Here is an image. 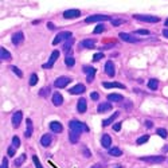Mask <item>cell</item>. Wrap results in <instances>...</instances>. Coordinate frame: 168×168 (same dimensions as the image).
Masks as SVG:
<instances>
[{
	"instance_id": "cb8c5ba5",
	"label": "cell",
	"mask_w": 168,
	"mask_h": 168,
	"mask_svg": "<svg viewBox=\"0 0 168 168\" xmlns=\"http://www.w3.org/2000/svg\"><path fill=\"white\" fill-rule=\"evenodd\" d=\"M53 104H54L55 106H61L63 104V97L59 92H55V93L53 94Z\"/></svg>"
},
{
	"instance_id": "8d00e7d4",
	"label": "cell",
	"mask_w": 168,
	"mask_h": 168,
	"mask_svg": "<svg viewBox=\"0 0 168 168\" xmlns=\"http://www.w3.org/2000/svg\"><path fill=\"white\" fill-rule=\"evenodd\" d=\"M10 69H11V70H12V73H14V74H16V75H18V77H19V78H23V71L20 70L19 67H16V66H11V67H10Z\"/></svg>"
},
{
	"instance_id": "d590c367",
	"label": "cell",
	"mask_w": 168,
	"mask_h": 168,
	"mask_svg": "<svg viewBox=\"0 0 168 168\" xmlns=\"http://www.w3.org/2000/svg\"><path fill=\"white\" fill-rule=\"evenodd\" d=\"M156 135H159L161 139H167L168 132H167V129H164V128H157L156 129Z\"/></svg>"
},
{
	"instance_id": "816d5d0a",
	"label": "cell",
	"mask_w": 168,
	"mask_h": 168,
	"mask_svg": "<svg viewBox=\"0 0 168 168\" xmlns=\"http://www.w3.org/2000/svg\"><path fill=\"white\" fill-rule=\"evenodd\" d=\"M47 27L50 28V30H54V28H55V26H54V24H53V23H47Z\"/></svg>"
},
{
	"instance_id": "3957f363",
	"label": "cell",
	"mask_w": 168,
	"mask_h": 168,
	"mask_svg": "<svg viewBox=\"0 0 168 168\" xmlns=\"http://www.w3.org/2000/svg\"><path fill=\"white\" fill-rule=\"evenodd\" d=\"M70 38H73V34H71V31H61L59 34H57V36L54 38V40H53V44H58V43L61 42H66V40H69Z\"/></svg>"
},
{
	"instance_id": "d4e9b609",
	"label": "cell",
	"mask_w": 168,
	"mask_h": 168,
	"mask_svg": "<svg viewBox=\"0 0 168 168\" xmlns=\"http://www.w3.org/2000/svg\"><path fill=\"white\" fill-rule=\"evenodd\" d=\"M102 86L105 89H112V87H117V89H125V85H122L120 82H104Z\"/></svg>"
},
{
	"instance_id": "52a82bcc",
	"label": "cell",
	"mask_w": 168,
	"mask_h": 168,
	"mask_svg": "<svg viewBox=\"0 0 168 168\" xmlns=\"http://www.w3.org/2000/svg\"><path fill=\"white\" fill-rule=\"evenodd\" d=\"M59 53L58 50H54L53 53H51V55H50V58H48V61H47L44 65H43V69H51V67L54 66V63L57 62V59H59Z\"/></svg>"
},
{
	"instance_id": "f907efd6",
	"label": "cell",
	"mask_w": 168,
	"mask_h": 168,
	"mask_svg": "<svg viewBox=\"0 0 168 168\" xmlns=\"http://www.w3.org/2000/svg\"><path fill=\"white\" fill-rule=\"evenodd\" d=\"M163 35H164L165 38L168 39V28H164V30H163Z\"/></svg>"
},
{
	"instance_id": "8992f818",
	"label": "cell",
	"mask_w": 168,
	"mask_h": 168,
	"mask_svg": "<svg viewBox=\"0 0 168 168\" xmlns=\"http://www.w3.org/2000/svg\"><path fill=\"white\" fill-rule=\"evenodd\" d=\"M73 79L70 77H66V75H62V77H58V78L54 81V86L57 89H63V87H66L69 83L71 82Z\"/></svg>"
},
{
	"instance_id": "4fadbf2b",
	"label": "cell",
	"mask_w": 168,
	"mask_h": 168,
	"mask_svg": "<svg viewBox=\"0 0 168 168\" xmlns=\"http://www.w3.org/2000/svg\"><path fill=\"white\" fill-rule=\"evenodd\" d=\"M112 109H113V106H112L110 102H101V104H98V106H97L98 113H106V112H110Z\"/></svg>"
},
{
	"instance_id": "bcb514c9",
	"label": "cell",
	"mask_w": 168,
	"mask_h": 168,
	"mask_svg": "<svg viewBox=\"0 0 168 168\" xmlns=\"http://www.w3.org/2000/svg\"><path fill=\"white\" fill-rule=\"evenodd\" d=\"M135 34H139V35H148L149 31H148V30H136V31H135Z\"/></svg>"
},
{
	"instance_id": "6da1fadb",
	"label": "cell",
	"mask_w": 168,
	"mask_h": 168,
	"mask_svg": "<svg viewBox=\"0 0 168 168\" xmlns=\"http://www.w3.org/2000/svg\"><path fill=\"white\" fill-rule=\"evenodd\" d=\"M69 128H70V130H74V132H78V133L89 132L87 125H86L85 122L78 121V120H71V121H69Z\"/></svg>"
},
{
	"instance_id": "c3c4849f",
	"label": "cell",
	"mask_w": 168,
	"mask_h": 168,
	"mask_svg": "<svg viewBox=\"0 0 168 168\" xmlns=\"http://www.w3.org/2000/svg\"><path fill=\"white\" fill-rule=\"evenodd\" d=\"M0 168H8V159L7 157H3V160H1V167Z\"/></svg>"
},
{
	"instance_id": "60d3db41",
	"label": "cell",
	"mask_w": 168,
	"mask_h": 168,
	"mask_svg": "<svg viewBox=\"0 0 168 168\" xmlns=\"http://www.w3.org/2000/svg\"><path fill=\"white\" fill-rule=\"evenodd\" d=\"M12 147H15L16 149L20 147V139L18 136H14V137H12Z\"/></svg>"
},
{
	"instance_id": "836d02e7",
	"label": "cell",
	"mask_w": 168,
	"mask_h": 168,
	"mask_svg": "<svg viewBox=\"0 0 168 168\" xmlns=\"http://www.w3.org/2000/svg\"><path fill=\"white\" fill-rule=\"evenodd\" d=\"M148 140H149V135H143V136H140L139 139H137L136 144L137 145H143V144H145Z\"/></svg>"
},
{
	"instance_id": "9f6ffc18",
	"label": "cell",
	"mask_w": 168,
	"mask_h": 168,
	"mask_svg": "<svg viewBox=\"0 0 168 168\" xmlns=\"http://www.w3.org/2000/svg\"><path fill=\"white\" fill-rule=\"evenodd\" d=\"M116 168H125V167H122V165H117Z\"/></svg>"
},
{
	"instance_id": "7a4b0ae2",
	"label": "cell",
	"mask_w": 168,
	"mask_h": 168,
	"mask_svg": "<svg viewBox=\"0 0 168 168\" xmlns=\"http://www.w3.org/2000/svg\"><path fill=\"white\" fill-rule=\"evenodd\" d=\"M133 19L139 20V22H144V23H159V22H160V18H159V16L140 15V14H136V15H133Z\"/></svg>"
},
{
	"instance_id": "f5cc1de1",
	"label": "cell",
	"mask_w": 168,
	"mask_h": 168,
	"mask_svg": "<svg viewBox=\"0 0 168 168\" xmlns=\"http://www.w3.org/2000/svg\"><path fill=\"white\" fill-rule=\"evenodd\" d=\"M92 168H104V165H102V164H94Z\"/></svg>"
},
{
	"instance_id": "1f68e13d",
	"label": "cell",
	"mask_w": 168,
	"mask_h": 168,
	"mask_svg": "<svg viewBox=\"0 0 168 168\" xmlns=\"http://www.w3.org/2000/svg\"><path fill=\"white\" fill-rule=\"evenodd\" d=\"M50 92H51L50 86H46V87H42V89H40V92H39V96H40V97H43V98H46V97H48V94H50Z\"/></svg>"
},
{
	"instance_id": "9a60e30c",
	"label": "cell",
	"mask_w": 168,
	"mask_h": 168,
	"mask_svg": "<svg viewBox=\"0 0 168 168\" xmlns=\"http://www.w3.org/2000/svg\"><path fill=\"white\" fill-rule=\"evenodd\" d=\"M105 73L108 77H112V78L116 75V69H114V65L112 61H108L105 63Z\"/></svg>"
},
{
	"instance_id": "74e56055",
	"label": "cell",
	"mask_w": 168,
	"mask_h": 168,
	"mask_svg": "<svg viewBox=\"0 0 168 168\" xmlns=\"http://www.w3.org/2000/svg\"><path fill=\"white\" fill-rule=\"evenodd\" d=\"M104 31H105V26L101 23V24H97V27L93 30V34H101Z\"/></svg>"
},
{
	"instance_id": "8fae6325",
	"label": "cell",
	"mask_w": 168,
	"mask_h": 168,
	"mask_svg": "<svg viewBox=\"0 0 168 168\" xmlns=\"http://www.w3.org/2000/svg\"><path fill=\"white\" fill-rule=\"evenodd\" d=\"M81 16V11L79 10H66L63 12V18L65 19H77Z\"/></svg>"
},
{
	"instance_id": "d6a6232c",
	"label": "cell",
	"mask_w": 168,
	"mask_h": 168,
	"mask_svg": "<svg viewBox=\"0 0 168 168\" xmlns=\"http://www.w3.org/2000/svg\"><path fill=\"white\" fill-rule=\"evenodd\" d=\"M65 63H66L67 67H73L75 65V59L71 57V55H67L66 58H65Z\"/></svg>"
},
{
	"instance_id": "e0dca14e",
	"label": "cell",
	"mask_w": 168,
	"mask_h": 168,
	"mask_svg": "<svg viewBox=\"0 0 168 168\" xmlns=\"http://www.w3.org/2000/svg\"><path fill=\"white\" fill-rule=\"evenodd\" d=\"M96 44V39H83L79 42V48H93Z\"/></svg>"
},
{
	"instance_id": "30bf717a",
	"label": "cell",
	"mask_w": 168,
	"mask_h": 168,
	"mask_svg": "<svg viewBox=\"0 0 168 168\" xmlns=\"http://www.w3.org/2000/svg\"><path fill=\"white\" fill-rule=\"evenodd\" d=\"M118 36H120V39H121L122 42H126V43H137V42H140V39L135 38V36L130 35V34H128V32H120Z\"/></svg>"
},
{
	"instance_id": "7bdbcfd3",
	"label": "cell",
	"mask_w": 168,
	"mask_h": 168,
	"mask_svg": "<svg viewBox=\"0 0 168 168\" xmlns=\"http://www.w3.org/2000/svg\"><path fill=\"white\" fill-rule=\"evenodd\" d=\"M15 152H16V148L15 147H8V149H7V153H8V156H15Z\"/></svg>"
},
{
	"instance_id": "db71d44e",
	"label": "cell",
	"mask_w": 168,
	"mask_h": 168,
	"mask_svg": "<svg viewBox=\"0 0 168 168\" xmlns=\"http://www.w3.org/2000/svg\"><path fill=\"white\" fill-rule=\"evenodd\" d=\"M161 151H163V152H168V144L167 145H165V147H163V149H161Z\"/></svg>"
},
{
	"instance_id": "ac0fdd59",
	"label": "cell",
	"mask_w": 168,
	"mask_h": 168,
	"mask_svg": "<svg viewBox=\"0 0 168 168\" xmlns=\"http://www.w3.org/2000/svg\"><path fill=\"white\" fill-rule=\"evenodd\" d=\"M0 59H1L3 62H10L12 59V55L10 54V51L5 50L4 47H0Z\"/></svg>"
},
{
	"instance_id": "7c38bea8",
	"label": "cell",
	"mask_w": 168,
	"mask_h": 168,
	"mask_svg": "<svg viewBox=\"0 0 168 168\" xmlns=\"http://www.w3.org/2000/svg\"><path fill=\"white\" fill-rule=\"evenodd\" d=\"M85 92H86V87L82 83H78V85H75V86H73V87L69 89V93L73 94V96H75V94H83Z\"/></svg>"
},
{
	"instance_id": "f1b7e54d",
	"label": "cell",
	"mask_w": 168,
	"mask_h": 168,
	"mask_svg": "<svg viewBox=\"0 0 168 168\" xmlns=\"http://www.w3.org/2000/svg\"><path fill=\"white\" fill-rule=\"evenodd\" d=\"M26 159H27L26 153H22L20 156H18L15 160H14V165H15V167H20V165H22L24 161H26Z\"/></svg>"
},
{
	"instance_id": "7402d4cb",
	"label": "cell",
	"mask_w": 168,
	"mask_h": 168,
	"mask_svg": "<svg viewBox=\"0 0 168 168\" xmlns=\"http://www.w3.org/2000/svg\"><path fill=\"white\" fill-rule=\"evenodd\" d=\"M118 116H120V112L117 110V112H114V113L112 114L109 118H106V120H102V126H109L110 124H113L114 120H116Z\"/></svg>"
},
{
	"instance_id": "11a10c76",
	"label": "cell",
	"mask_w": 168,
	"mask_h": 168,
	"mask_svg": "<svg viewBox=\"0 0 168 168\" xmlns=\"http://www.w3.org/2000/svg\"><path fill=\"white\" fill-rule=\"evenodd\" d=\"M164 24H165V27H168V19H167V20H165V22H164Z\"/></svg>"
},
{
	"instance_id": "ba28073f",
	"label": "cell",
	"mask_w": 168,
	"mask_h": 168,
	"mask_svg": "<svg viewBox=\"0 0 168 168\" xmlns=\"http://www.w3.org/2000/svg\"><path fill=\"white\" fill-rule=\"evenodd\" d=\"M22 120H23V112L22 110H16L15 113H12L11 122H12V126L14 128H19Z\"/></svg>"
},
{
	"instance_id": "f35d334b",
	"label": "cell",
	"mask_w": 168,
	"mask_h": 168,
	"mask_svg": "<svg viewBox=\"0 0 168 168\" xmlns=\"http://www.w3.org/2000/svg\"><path fill=\"white\" fill-rule=\"evenodd\" d=\"M104 57H105V55H104V53H96V54L93 55V61L94 62H100V61H101V59H104Z\"/></svg>"
},
{
	"instance_id": "ffe728a7",
	"label": "cell",
	"mask_w": 168,
	"mask_h": 168,
	"mask_svg": "<svg viewBox=\"0 0 168 168\" xmlns=\"http://www.w3.org/2000/svg\"><path fill=\"white\" fill-rule=\"evenodd\" d=\"M50 129H51V132H54V133H61L63 130V126L59 121H51L50 122Z\"/></svg>"
},
{
	"instance_id": "f546056e",
	"label": "cell",
	"mask_w": 168,
	"mask_h": 168,
	"mask_svg": "<svg viewBox=\"0 0 168 168\" xmlns=\"http://www.w3.org/2000/svg\"><path fill=\"white\" fill-rule=\"evenodd\" d=\"M73 43H74V38H70L69 40H66V42H65V44H63V47H62L63 53L69 54V51L71 50V46H73Z\"/></svg>"
},
{
	"instance_id": "4316f807",
	"label": "cell",
	"mask_w": 168,
	"mask_h": 168,
	"mask_svg": "<svg viewBox=\"0 0 168 168\" xmlns=\"http://www.w3.org/2000/svg\"><path fill=\"white\" fill-rule=\"evenodd\" d=\"M79 136H81V133L74 132V130H70V133H69V140H70L71 144H77L78 140H79Z\"/></svg>"
},
{
	"instance_id": "484cf974",
	"label": "cell",
	"mask_w": 168,
	"mask_h": 168,
	"mask_svg": "<svg viewBox=\"0 0 168 168\" xmlns=\"http://www.w3.org/2000/svg\"><path fill=\"white\" fill-rule=\"evenodd\" d=\"M51 141H53V136L48 135V133H46V135H43L42 139H40V145H42V147H48V145L51 144Z\"/></svg>"
},
{
	"instance_id": "ee69618b",
	"label": "cell",
	"mask_w": 168,
	"mask_h": 168,
	"mask_svg": "<svg viewBox=\"0 0 168 168\" xmlns=\"http://www.w3.org/2000/svg\"><path fill=\"white\" fill-rule=\"evenodd\" d=\"M90 98H92L93 101H98V100H100V94H98L97 92H92V93H90Z\"/></svg>"
},
{
	"instance_id": "5b68a950",
	"label": "cell",
	"mask_w": 168,
	"mask_h": 168,
	"mask_svg": "<svg viewBox=\"0 0 168 168\" xmlns=\"http://www.w3.org/2000/svg\"><path fill=\"white\" fill-rule=\"evenodd\" d=\"M108 20H112L110 16H106V15H92V16H87L85 19V23H100V22H108Z\"/></svg>"
},
{
	"instance_id": "ab89813d",
	"label": "cell",
	"mask_w": 168,
	"mask_h": 168,
	"mask_svg": "<svg viewBox=\"0 0 168 168\" xmlns=\"http://www.w3.org/2000/svg\"><path fill=\"white\" fill-rule=\"evenodd\" d=\"M36 83H38V75H36L35 73H32L31 77H30V85H31V86H35Z\"/></svg>"
},
{
	"instance_id": "681fc988",
	"label": "cell",
	"mask_w": 168,
	"mask_h": 168,
	"mask_svg": "<svg viewBox=\"0 0 168 168\" xmlns=\"http://www.w3.org/2000/svg\"><path fill=\"white\" fill-rule=\"evenodd\" d=\"M144 125L147 126V128H152V126H153V122H152V121H149V120H147V121L144 122Z\"/></svg>"
},
{
	"instance_id": "9c48e42d",
	"label": "cell",
	"mask_w": 168,
	"mask_h": 168,
	"mask_svg": "<svg viewBox=\"0 0 168 168\" xmlns=\"http://www.w3.org/2000/svg\"><path fill=\"white\" fill-rule=\"evenodd\" d=\"M83 73L86 74V82L92 83L96 77V69L92 66H83Z\"/></svg>"
},
{
	"instance_id": "7dc6e473",
	"label": "cell",
	"mask_w": 168,
	"mask_h": 168,
	"mask_svg": "<svg viewBox=\"0 0 168 168\" xmlns=\"http://www.w3.org/2000/svg\"><path fill=\"white\" fill-rule=\"evenodd\" d=\"M121 124L122 122H114L113 124V130L114 132H118V130L121 129Z\"/></svg>"
},
{
	"instance_id": "277c9868",
	"label": "cell",
	"mask_w": 168,
	"mask_h": 168,
	"mask_svg": "<svg viewBox=\"0 0 168 168\" xmlns=\"http://www.w3.org/2000/svg\"><path fill=\"white\" fill-rule=\"evenodd\" d=\"M139 160L145 161V163H151V164H160V163H164L165 161V157L164 156H140Z\"/></svg>"
},
{
	"instance_id": "b9f144b4",
	"label": "cell",
	"mask_w": 168,
	"mask_h": 168,
	"mask_svg": "<svg viewBox=\"0 0 168 168\" xmlns=\"http://www.w3.org/2000/svg\"><path fill=\"white\" fill-rule=\"evenodd\" d=\"M32 161H34V164H35V168H43L42 164H40L39 159H38V156L36 155H32Z\"/></svg>"
},
{
	"instance_id": "4dcf8cb0",
	"label": "cell",
	"mask_w": 168,
	"mask_h": 168,
	"mask_svg": "<svg viewBox=\"0 0 168 168\" xmlns=\"http://www.w3.org/2000/svg\"><path fill=\"white\" fill-rule=\"evenodd\" d=\"M147 86H148V89H151V90H157V87H159V79L151 78L148 81V83H147Z\"/></svg>"
},
{
	"instance_id": "5bb4252c",
	"label": "cell",
	"mask_w": 168,
	"mask_h": 168,
	"mask_svg": "<svg viewBox=\"0 0 168 168\" xmlns=\"http://www.w3.org/2000/svg\"><path fill=\"white\" fill-rule=\"evenodd\" d=\"M101 145H102V148L110 149V145H112V137H110V135H108V133H104V135H102Z\"/></svg>"
},
{
	"instance_id": "f6af8a7d",
	"label": "cell",
	"mask_w": 168,
	"mask_h": 168,
	"mask_svg": "<svg viewBox=\"0 0 168 168\" xmlns=\"http://www.w3.org/2000/svg\"><path fill=\"white\" fill-rule=\"evenodd\" d=\"M110 22H112V24H113L114 27H116V26H120V24L124 23V20H122V19H112Z\"/></svg>"
},
{
	"instance_id": "83f0119b",
	"label": "cell",
	"mask_w": 168,
	"mask_h": 168,
	"mask_svg": "<svg viewBox=\"0 0 168 168\" xmlns=\"http://www.w3.org/2000/svg\"><path fill=\"white\" fill-rule=\"evenodd\" d=\"M108 153H109V156H113V157H120L122 156V151L117 147H113V148L108 149Z\"/></svg>"
},
{
	"instance_id": "603a6c76",
	"label": "cell",
	"mask_w": 168,
	"mask_h": 168,
	"mask_svg": "<svg viewBox=\"0 0 168 168\" xmlns=\"http://www.w3.org/2000/svg\"><path fill=\"white\" fill-rule=\"evenodd\" d=\"M108 101H109V102H122V101H124V96L117 94V93L108 94Z\"/></svg>"
},
{
	"instance_id": "d6986e66",
	"label": "cell",
	"mask_w": 168,
	"mask_h": 168,
	"mask_svg": "<svg viewBox=\"0 0 168 168\" xmlns=\"http://www.w3.org/2000/svg\"><path fill=\"white\" fill-rule=\"evenodd\" d=\"M32 132H34L32 121H31V118H27V121H26V132H24V136H26V139H30V137L32 136Z\"/></svg>"
},
{
	"instance_id": "e575fe53",
	"label": "cell",
	"mask_w": 168,
	"mask_h": 168,
	"mask_svg": "<svg viewBox=\"0 0 168 168\" xmlns=\"http://www.w3.org/2000/svg\"><path fill=\"white\" fill-rule=\"evenodd\" d=\"M81 152H82V156L86 157V159H89V157L92 156V152L87 149V147H86V145H81Z\"/></svg>"
},
{
	"instance_id": "44dd1931",
	"label": "cell",
	"mask_w": 168,
	"mask_h": 168,
	"mask_svg": "<svg viewBox=\"0 0 168 168\" xmlns=\"http://www.w3.org/2000/svg\"><path fill=\"white\" fill-rule=\"evenodd\" d=\"M77 110H78L79 113H85L86 110H87V102H86L85 98L78 100V102H77Z\"/></svg>"
},
{
	"instance_id": "2e32d148",
	"label": "cell",
	"mask_w": 168,
	"mask_h": 168,
	"mask_svg": "<svg viewBox=\"0 0 168 168\" xmlns=\"http://www.w3.org/2000/svg\"><path fill=\"white\" fill-rule=\"evenodd\" d=\"M23 40H24V34L22 31H18L12 35V43L15 46H19L20 43H23Z\"/></svg>"
}]
</instances>
